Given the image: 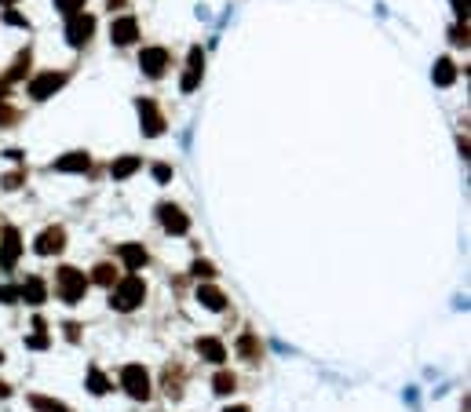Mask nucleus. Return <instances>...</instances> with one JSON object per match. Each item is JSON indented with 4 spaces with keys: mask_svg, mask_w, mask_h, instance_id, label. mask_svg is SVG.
<instances>
[{
    "mask_svg": "<svg viewBox=\"0 0 471 412\" xmlns=\"http://www.w3.org/2000/svg\"><path fill=\"white\" fill-rule=\"evenodd\" d=\"M26 346H30V351H44V346H48V336H44V332H37V336L26 340Z\"/></svg>",
    "mask_w": 471,
    "mask_h": 412,
    "instance_id": "28",
    "label": "nucleus"
},
{
    "mask_svg": "<svg viewBox=\"0 0 471 412\" xmlns=\"http://www.w3.org/2000/svg\"><path fill=\"white\" fill-rule=\"evenodd\" d=\"M238 354L252 362V357L260 354V343H256V336H241V340H238Z\"/></svg>",
    "mask_w": 471,
    "mask_h": 412,
    "instance_id": "24",
    "label": "nucleus"
},
{
    "mask_svg": "<svg viewBox=\"0 0 471 412\" xmlns=\"http://www.w3.org/2000/svg\"><path fill=\"white\" fill-rule=\"evenodd\" d=\"M92 33H95V19L92 15H70V26H66V41L73 48H84L88 41H92Z\"/></svg>",
    "mask_w": 471,
    "mask_h": 412,
    "instance_id": "5",
    "label": "nucleus"
},
{
    "mask_svg": "<svg viewBox=\"0 0 471 412\" xmlns=\"http://www.w3.org/2000/svg\"><path fill=\"white\" fill-rule=\"evenodd\" d=\"M190 274H194L198 281H209V277L215 274V266H212V263H205V259H198L194 266H190Z\"/></svg>",
    "mask_w": 471,
    "mask_h": 412,
    "instance_id": "26",
    "label": "nucleus"
},
{
    "mask_svg": "<svg viewBox=\"0 0 471 412\" xmlns=\"http://www.w3.org/2000/svg\"><path fill=\"white\" fill-rule=\"evenodd\" d=\"M88 391H92V394H110V380H106L95 365L88 369Z\"/></svg>",
    "mask_w": 471,
    "mask_h": 412,
    "instance_id": "21",
    "label": "nucleus"
},
{
    "mask_svg": "<svg viewBox=\"0 0 471 412\" xmlns=\"http://www.w3.org/2000/svg\"><path fill=\"white\" fill-rule=\"evenodd\" d=\"M223 412H249V405H231V409H223Z\"/></svg>",
    "mask_w": 471,
    "mask_h": 412,
    "instance_id": "36",
    "label": "nucleus"
},
{
    "mask_svg": "<svg viewBox=\"0 0 471 412\" xmlns=\"http://www.w3.org/2000/svg\"><path fill=\"white\" fill-rule=\"evenodd\" d=\"M55 172H88L92 168V157L88 153H62V157H55V164H52Z\"/></svg>",
    "mask_w": 471,
    "mask_h": 412,
    "instance_id": "13",
    "label": "nucleus"
},
{
    "mask_svg": "<svg viewBox=\"0 0 471 412\" xmlns=\"http://www.w3.org/2000/svg\"><path fill=\"white\" fill-rule=\"evenodd\" d=\"M30 402H33V409H41V412H70L62 402H55V398H44V394H33Z\"/></svg>",
    "mask_w": 471,
    "mask_h": 412,
    "instance_id": "23",
    "label": "nucleus"
},
{
    "mask_svg": "<svg viewBox=\"0 0 471 412\" xmlns=\"http://www.w3.org/2000/svg\"><path fill=\"white\" fill-rule=\"evenodd\" d=\"M0 4H15V0H0Z\"/></svg>",
    "mask_w": 471,
    "mask_h": 412,
    "instance_id": "37",
    "label": "nucleus"
},
{
    "mask_svg": "<svg viewBox=\"0 0 471 412\" xmlns=\"http://www.w3.org/2000/svg\"><path fill=\"white\" fill-rule=\"evenodd\" d=\"M139 164H143L139 157H117V161L110 164V175H113V179H128V175L139 172Z\"/></svg>",
    "mask_w": 471,
    "mask_h": 412,
    "instance_id": "19",
    "label": "nucleus"
},
{
    "mask_svg": "<svg viewBox=\"0 0 471 412\" xmlns=\"http://www.w3.org/2000/svg\"><path fill=\"white\" fill-rule=\"evenodd\" d=\"M22 179H26L22 172H11V175H4V190H19V186H22Z\"/></svg>",
    "mask_w": 471,
    "mask_h": 412,
    "instance_id": "29",
    "label": "nucleus"
},
{
    "mask_svg": "<svg viewBox=\"0 0 471 412\" xmlns=\"http://www.w3.org/2000/svg\"><path fill=\"white\" fill-rule=\"evenodd\" d=\"M11 300H19V288H0V303H11Z\"/></svg>",
    "mask_w": 471,
    "mask_h": 412,
    "instance_id": "33",
    "label": "nucleus"
},
{
    "mask_svg": "<svg viewBox=\"0 0 471 412\" xmlns=\"http://www.w3.org/2000/svg\"><path fill=\"white\" fill-rule=\"evenodd\" d=\"M450 4H453V11H456V19L468 22V4H471V0H450Z\"/></svg>",
    "mask_w": 471,
    "mask_h": 412,
    "instance_id": "31",
    "label": "nucleus"
},
{
    "mask_svg": "<svg viewBox=\"0 0 471 412\" xmlns=\"http://www.w3.org/2000/svg\"><path fill=\"white\" fill-rule=\"evenodd\" d=\"M201 70H205V51L201 48H190V59H186V73H183V92H194L201 84Z\"/></svg>",
    "mask_w": 471,
    "mask_h": 412,
    "instance_id": "11",
    "label": "nucleus"
},
{
    "mask_svg": "<svg viewBox=\"0 0 471 412\" xmlns=\"http://www.w3.org/2000/svg\"><path fill=\"white\" fill-rule=\"evenodd\" d=\"M0 95H4V84H0Z\"/></svg>",
    "mask_w": 471,
    "mask_h": 412,
    "instance_id": "39",
    "label": "nucleus"
},
{
    "mask_svg": "<svg viewBox=\"0 0 471 412\" xmlns=\"http://www.w3.org/2000/svg\"><path fill=\"white\" fill-rule=\"evenodd\" d=\"M431 77H435V84H439V88H450V84L456 81V66H453L450 59H439V62H435V70H431Z\"/></svg>",
    "mask_w": 471,
    "mask_h": 412,
    "instance_id": "18",
    "label": "nucleus"
},
{
    "mask_svg": "<svg viewBox=\"0 0 471 412\" xmlns=\"http://www.w3.org/2000/svg\"><path fill=\"white\" fill-rule=\"evenodd\" d=\"M92 281H95V285H106V288H113V285H117V270H113L110 263H99V266L92 270Z\"/></svg>",
    "mask_w": 471,
    "mask_h": 412,
    "instance_id": "20",
    "label": "nucleus"
},
{
    "mask_svg": "<svg viewBox=\"0 0 471 412\" xmlns=\"http://www.w3.org/2000/svg\"><path fill=\"white\" fill-rule=\"evenodd\" d=\"M110 41L117 44V48H128V44H135V41H139V22H135L132 15L113 19V26H110Z\"/></svg>",
    "mask_w": 471,
    "mask_h": 412,
    "instance_id": "7",
    "label": "nucleus"
},
{
    "mask_svg": "<svg viewBox=\"0 0 471 412\" xmlns=\"http://www.w3.org/2000/svg\"><path fill=\"white\" fill-rule=\"evenodd\" d=\"M117 255H121V263L128 270H143L146 266V248H143V244H121Z\"/></svg>",
    "mask_w": 471,
    "mask_h": 412,
    "instance_id": "16",
    "label": "nucleus"
},
{
    "mask_svg": "<svg viewBox=\"0 0 471 412\" xmlns=\"http://www.w3.org/2000/svg\"><path fill=\"white\" fill-rule=\"evenodd\" d=\"M11 26H26V19H22V15H15V11H8V15H4Z\"/></svg>",
    "mask_w": 471,
    "mask_h": 412,
    "instance_id": "35",
    "label": "nucleus"
},
{
    "mask_svg": "<svg viewBox=\"0 0 471 412\" xmlns=\"http://www.w3.org/2000/svg\"><path fill=\"white\" fill-rule=\"evenodd\" d=\"M59 11H66V15H81L84 11V0H55Z\"/></svg>",
    "mask_w": 471,
    "mask_h": 412,
    "instance_id": "27",
    "label": "nucleus"
},
{
    "mask_svg": "<svg viewBox=\"0 0 471 412\" xmlns=\"http://www.w3.org/2000/svg\"><path fill=\"white\" fill-rule=\"evenodd\" d=\"M110 4H121V0H110Z\"/></svg>",
    "mask_w": 471,
    "mask_h": 412,
    "instance_id": "38",
    "label": "nucleus"
},
{
    "mask_svg": "<svg viewBox=\"0 0 471 412\" xmlns=\"http://www.w3.org/2000/svg\"><path fill=\"white\" fill-rule=\"evenodd\" d=\"M26 70H30V51H22V55L15 59V66L8 70V81H19V77L26 73Z\"/></svg>",
    "mask_w": 471,
    "mask_h": 412,
    "instance_id": "25",
    "label": "nucleus"
},
{
    "mask_svg": "<svg viewBox=\"0 0 471 412\" xmlns=\"http://www.w3.org/2000/svg\"><path fill=\"white\" fill-rule=\"evenodd\" d=\"M62 84H66V73H55V70L52 73H41V77H33V81H30V99H37V102L52 99Z\"/></svg>",
    "mask_w": 471,
    "mask_h": 412,
    "instance_id": "6",
    "label": "nucleus"
},
{
    "mask_svg": "<svg viewBox=\"0 0 471 412\" xmlns=\"http://www.w3.org/2000/svg\"><path fill=\"white\" fill-rule=\"evenodd\" d=\"M198 354L205 357V362H212V365H220V362H227V346L215 340V336H205V340H198Z\"/></svg>",
    "mask_w": 471,
    "mask_h": 412,
    "instance_id": "15",
    "label": "nucleus"
},
{
    "mask_svg": "<svg viewBox=\"0 0 471 412\" xmlns=\"http://www.w3.org/2000/svg\"><path fill=\"white\" fill-rule=\"evenodd\" d=\"M157 219H161V226L169 230V234H175V237H183L186 230H190V219L183 215V208H175V204H161Z\"/></svg>",
    "mask_w": 471,
    "mask_h": 412,
    "instance_id": "8",
    "label": "nucleus"
},
{
    "mask_svg": "<svg viewBox=\"0 0 471 412\" xmlns=\"http://www.w3.org/2000/svg\"><path fill=\"white\" fill-rule=\"evenodd\" d=\"M121 387L128 391V398H135V402H146L150 398V372L143 365H124L121 369Z\"/></svg>",
    "mask_w": 471,
    "mask_h": 412,
    "instance_id": "3",
    "label": "nucleus"
},
{
    "mask_svg": "<svg viewBox=\"0 0 471 412\" xmlns=\"http://www.w3.org/2000/svg\"><path fill=\"white\" fill-rule=\"evenodd\" d=\"M19 255H22V237H19V230H4V237H0V266H4V270H15Z\"/></svg>",
    "mask_w": 471,
    "mask_h": 412,
    "instance_id": "9",
    "label": "nucleus"
},
{
    "mask_svg": "<svg viewBox=\"0 0 471 412\" xmlns=\"http://www.w3.org/2000/svg\"><path fill=\"white\" fill-rule=\"evenodd\" d=\"M62 244H66L62 226H48L44 234L33 241V252H37V255H55V252H62Z\"/></svg>",
    "mask_w": 471,
    "mask_h": 412,
    "instance_id": "12",
    "label": "nucleus"
},
{
    "mask_svg": "<svg viewBox=\"0 0 471 412\" xmlns=\"http://www.w3.org/2000/svg\"><path fill=\"white\" fill-rule=\"evenodd\" d=\"M198 303L205 306V311H227V295L215 285H198Z\"/></svg>",
    "mask_w": 471,
    "mask_h": 412,
    "instance_id": "14",
    "label": "nucleus"
},
{
    "mask_svg": "<svg viewBox=\"0 0 471 412\" xmlns=\"http://www.w3.org/2000/svg\"><path fill=\"white\" fill-rule=\"evenodd\" d=\"M11 121H15V110L8 102H0V124H11Z\"/></svg>",
    "mask_w": 471,
    "mask_h": 412,
    "instance_id": "32",
    "label": "nucleus"
},
{
    "mask_svg": "<svg viewBox=\"0 0 471 412\" xmlns=\"http://www.w3.org/2000/svg\"><path fill=\"white\" fill-rule=\"evenodd\" d=\"M154 179H157V183H169V179H172V168H169V164H154Z\"/></svg>",
    "mask_w": 471,
    "mask_h": 412,
    "instance_id": "30",
    "label": "nucleus"
},
{
    "mask_svg": "<svg viewBox=\"0 0 471 412\" xmlns=\"http://www.w3.org/2000/svg\"><path fill=\"white\" fill-rule=\"evenodd\" d=\"M164 66H169V51L164 48H143V55H139V70L146 77H161Z\"/></svg>",
    "mask_w": 471,
    "mask_h": 412,
    "instance_id": "10",
    "label": "nucleus"
},
{
    "mask_svg": "<svg viewBox=\"0 0 471 412\" xmlns=\"http://www.w3.org/2000/svg\"><path fill=\"white\" fill-rule=\"evenodd\" d=\"M44 295H48V288H44V281H41V277H30L26 285L19 288V300H26V303H33V306H37V303H44Z\"/></svg>",
    "mask_w": 471,
    "mask_h": 412,
    "instance_id": "17",
    "label": "nucleus"
},
{
    "mask_svg": "<svg viewBox=\"0 0 471 412\" xmlns=\"http://www.w3.org/2000/svg\"><path fill=\"white\" fill-rule=\"evenodd\" d=\"M143 300H146V285H143V277H135V274H128L124 281H117V285H113V292H110V306H113V311H121V314L135 311Z\"/></svg>",
    "mask_w": 471,
    "mask_h": 412,
    "instance_id": "1",
    "label": "nucleus"
},
{
    "mask_svg": "<svg viewBox=\"0 0 471 412\" xmlns=\"http://www.w3.org/2000/svg\"><path fill=\"white\" fill-rule=\"evenodd\" d=\"M453 44H468V26H464V30H461V26L453 30Z\"/></svg>",
    "mask_w": 471,
    "mask_h": 412,
    "instance_id": "34",
    "label": "nucleus"
},
{
    "mask_svg": "<svg viewBox=\"0 0 471 412\" xmlns=\"http://www.w3.org/2000/svg\"><path fill=\"white\" fill-rule=\"evenodd\" d=\"M55 285H59V300L62 303H77V300H84V292H88V277L81 274L77 266H59Z\"/></svg>",
    "mask_w": 471,
    "mask_h": 412,
    "instance_id": "2",
    "label": "nucleus"
},
{
    "mask_svg": "<svg viewBox=\"0 0 471 412\" xmlns=\"http://www.w3.org/2000/svg\"><path fill=\"white\" fill-rule=\"evenodd\" d=\"M135 110H139V121H143V132H146L150 139H157V135L164 132V117H161L157 102H154V99H139Z\"/></svg>",
    "mask_w": 471,
    "mask_h": 412,
    "instance_id": "4",
    "label": "nucleus"
},
{
    "mask_svg": "<svg viewBox=\"0 0 471 412\" xmlns=\"http://www.w3.org/2000/svg\"><path fill=\"white\" fill-rule=\"evenodd\" d=\"M234 387H238V380L231 376V372H215V380H212L215 394H234Z\"/></svg>",
    "mask_w": 471,
    "mask_h": 412,
    "instance_id": "22",
    "label": "nucleus"
}]
</instances>
